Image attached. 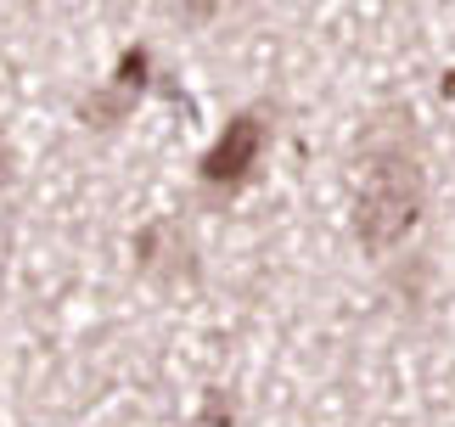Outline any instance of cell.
<instances>
[{"label": "cell", "mask_w": 455, "mask_h": 427, "mask_svg": "<svg viewBox=\"0 0 455 427\" xmlns=\"http://www.w3.org/2000/svg\"><path fill=\"white\" fill-rule=\"evenodd\" d=\"M416 214H422V169L405 152H377L365 169L360 203H355V237L371 254H388L394 242L411 237Z\"/></svg>", "instance_id": "obj_1"}, {"label": "cell", "mask_w": 455, "mask_h": 427, "mask_svg": "<svg viewBox=\"0 0 455 427\" xmlns=\"http://www.w3.org/2000/svg\"><path fill=\"white\" fill-rule=\"evenodd\" d=\"M259 152H265V118H259V113H236L231 124H225V135L203 157V186L208 191H236L253 174Z\"/></svg>", "instance_id": "obj_2"}, {"label": "cell", "mask_w": 455, "mask_h": 427, "mask_svg": "<svg viewBox=\"0 0 455 427\" xmlns=\"http://www.w3.org/2000/svg\"><path fill=\"white\" fill-rule=\"evenodd\" d=\"M147 74H152L147 45H130L124 57H118V74H113L108 91H91V96L79 101V118L96 124V130H113V124H124L130 107L141 101V91H147Z\"/></svg>", "instance_id": "obj_3"}, {"label": "cell", "mask_w": 455, "mask_h": 427, "mask_svg": "<svg viewBox=\"0 0 455 427\" xmlns=\"http://www.w3.org/2000/svg\"><path fill=\"white\" fill-rule=\"evenodd\" d=\"M135 264H141V276L164 281V287L197 281V259H191V237L180 230V220H152L135 237Z\"/></svg>", "instance_id": "obj_4"}, {"label": "cell", "mask_w": 455, "mask_h": 427, "mask_svg": "<svg viewBox=\"0 0 455 427\" xmlns=\"http://www.w3.org/2000/svg\"><path fill=\"white\" fill-rule=\"evenodd\" d=\"M12 174H17V157H12L6 141H0V186H12Z\"/></svg>", "instance_id": "obj_5"}, {"label": "cell", "mask_w": 455, "mask_h": 427, "mask_svg": "<svg viewBox=\"0 0 455 427\" xmlns=\"http://www.w3.org/2000/svg\"><path fill=\"white\" fill-rule=\"evenodd\" d=\"M203 422H231V405H220V394L208 399V411H203Z\"/></svg>", "instance_id": "obj_6"}, {"label": "cell", "mask_w": 455, "mask_h": 427, "mask_svg": "<svg viewBox=\"0 0 455 427\" xmlns=\"http://www.w3.org/2000/svg\"><path fill=\"white\" fill-rule=\"evenodd\" d=\"M444 96H455V74H444Z\"/></svg>", "instance_id": "obj_7"}]
</instances>
